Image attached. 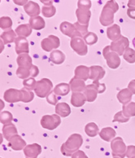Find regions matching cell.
Wrapping results in <instances>:
<instances>
[{
    "label": "cell",
    "instance_id": "ab89813d",
    "mask_svg": "<svg viewBox=\"0 0 135 158\" xmlns=\"http://www.w3.org/2000/svg\"><path fill=\"white\" fill-rule=\"evenodd\" d=\"M12 25V21L8 16H2L0 18V28L2 30H10Z\"/></svg>",
    "mask_w": 135,
    "mask_h": 158
},
{
    "label": "cell",
    "instance_id": "e0dca14e",
    "mask_svg": "<svg viewBox=\"0 0 135 158\" xmlns=\"http://www.w3.org/2000/svg\"><path fill=\"white\" fill-rule=\"evenodd\" d=\"M24 9H25V12L31 17L39 16V13H40V7H39V4L33 1L27 2V4L24 6Z\"/></svg>",
    "mask_w": 135,
    "mask_h": 158
},
{
    "label": "cell",
    "instance_id": "f6af8a7d",
    "mask_svg": "<svg viewBox=\"0 0 135 158\" xmlns=\"http://www.w3.org/2000/svg\"><path fill=\"white\" fill-rule=\"evenodd\" d=\"M74 25L77 31L81 34V35L82 37L85 36V35L88 33V25H81V24H79L78 22L76 23Z\"/></svg>",
    "mask_w": 135,
    "mask_h": 158
},
{
    "label": "cell",
    "instance_id": "db71d44e",
    "mask_svg": "<svg viewBox=\"0 0 135 158\" xmlns=\"http://www.w3.org/2000/svg\"><path fill=\"white\" fill-rule=\"evenodd\" d=\"M13 2H15L16 5H19V6H24V5L27 4L28 0H13Z\"/></svg>",
    "mask_w": 135,
    "mask_h": 158
},
{
    "label": "cell",
    "instance_id": "8992f818",
    "mask_svg": "<svg viewBox=\"0 0 135 158\" xmlns=\"http://www.w3.org/2000/svg\"><path fill=\"white\" fill-rule=\"evenodd\" d=\"M61 119L57 114L43 116L41 120V125L43 128L53 131L60 125Z\"/></svg>",
    "mask_w": 135,
    "mask_h": 158
},
{
    "label": "cell",
    "instance_id": "d590c367",
    "mask_svg": "<svg viewBox=\"0 0 135 158\" xmlns=\"http://www.w3.org/2000/svg\"><path fill=\"white\" fill-rule=\"evenodd\" d=\"M124 59L129 64H133L135 63V51L132 48H127L125 52L124 55Z\"/></svg>",
    "mask_w": 135,
    "mask_h": 158
},
{
    "label": "cell",
    "instance_id": "2e32d148",
    "mask_svg": "<svg viewBox=\"0 0 135 158\" xmlns=\"http://www.w3.org/2000/svg\"><path fill=\"white\" fill-rule=\"evenodd\" d=\"M76 15L77 16L79 24L82 25H89V21H90V15H91L90 10L78 8L76 11Z\"/></svg>",
    "mask_w": 135,
    "mask_h": 158
},
{
    "label": "cell",
    "instance_id": "ee69618b",
    "mask_svg": "<svg viewBox=\"0 0 135 158\" xmlns=\"http://www.w3.org/2000/svg\"><path fill=\"white\" fill-rule=\"evenodd\" d=\"M47 100L49 103L50 104H52V105H55L57 104V102L59 100V97H58L55 94L54 91H51L49 95L47 96Z\"/></svg>",
    "mask_w": 135,
    "mask_h": 158
},
{
    "label": "cell",
    "instance_id": "7402d4cb",
    "mask_svg": "<svg viewBox=\"0 0 135 158\" xmlns=\"http://www.w3.org/2000/svg\"><path fill=\"white\" fill-rule=\"evenodd\" d=\"M132 92L128 88L123 89L117 94V99L121 104L126 105L128 104L132 99Z\"/></svg>",
    "mask_w": 135,
    "mask_h": 158
},
{
    "label": "cell",
    "instance_id": "277c9868",
    "mask_svg": "<svg viewBox=\"0 0 135 158\" xmlns=\"http://www.w3.org/2000/svg\"><path fill=\"white\" fill-rule=\"evenodd\" d=\"M103 55L105 60H107V64L108 67L112 69H116L121 64V59L119 55L112 52L110 49V46H106L103 51Z\"/></svg>",
    "mask_w": 135,
    "mask_h": 158
},
{
    "label": "cell",
    "instance_id": "30bf717a",
    "mask_svg": "<svg viewBox=\"0 0 135 158\" xmlns=\"http://www.w3.org/2000/svg\"><path fill=\"white\" fill-rule=\"evenodd\" d=\"M60 31L66 36L70 38H74L77 36H81V34L77 30L74 25H72L70 23L64 21L60 25Z\"/></svg>",
    "mask_w": 135,
    "mask_h": 158
},
{
    "label": "cell",
    "instance_id": "91938a15",
    "mask_svg": "<svg viewBox=\"0 0 135 158\" xmlns=\"http://www.w3.org/2000/svg\"><path fill=\"white\" fill-rule=\"evenodd\" d=\"M2 135L0 134V144L2 143Z\"/></svg>",
    "mask_w": 135,
    "mask_h": 158
},
{
    "label": "cell",
    "instance_id": "cb8c5ba5",
    "mask_svg": "<svg viewBox=\"0 0 135 158\" xmlns=\"http://www.w3.org/2000/svg\"><path fill=\"white\" fill-rule=\"evenodd\" d=\"M50 60L55 64H61L65 60V55L63 52L59 50H55L51 53L50 56Z\"/></svg>",
    "mask_w": 135,
    "mask_h": 158
},
{
    "label": "cell",
    "instance_id": "4dcf8cb0",
    "mask_svg": "<svg viewBox=\"0 0 135 158\" xmlns=\"http://www.w3.org/2000/svg\"><path fill=\"white\" fill-rule=\"evenodd\" d=\"M0 39H2V42H3L4 44H8V43L15 42L16 39V35L15 34V32L10 29V30H7V31L3 32L0 35Z\"/></svg>",
    "mask_w": 135,
    "mask_h": 158
},
{
    "label": "cell",
    "instance_id": "9f6ffc18",
    "mask_svg": "<svg viewBox=\"0 0 135 158\" xmlns=\"http://www.w3.org/2000/svg\"><path fill=\"white\" fill-rule=\"evenodd\" d=\"M3 49H4V43L0 39V53L3 51Z\"/></svg>",
    "mask_w": 135,
    "mask_h": 158
},
{
    "label": "cell",
    "instance_id": "ffe728a7",
    "mask_svg": "<svg viewBox=\"0 0 135 158\" xmlns=\"http://www.w3.org/2000/svg\"><path fill=\"white\" fill-rule=\"evenodd\" d=\"M86 101V98L84 94L81 92H72L71 96V104L74 107L80 108L85 104Z\"/></svg>",
    "mask_w": 135,
    "mask_h": 158
},
{
    "label": "cell",
    "instance_id": "7c38bea8",
    "mask_svg": "<svg viewBox=\"0 0 135 158\" xmlns=\"http://www.w3.org/2000/svg\"><path fill=\"white\" fill-rule=\"evenodd\" d=\"M16 43V52L18 55L28 54L29 52V43L25 38L23 37H17L15 40Z\"/></svg>",
    "mask_w": 135,
    "mask_h": 158
},
{
    "label": "cell",
    "instance_id": "44dd1931",
    "mask_svg": "<svg viewBox=\"0 0 135 158\" xmlns=\"http://www.w3.org/2000/svg\"><path fill=\"white\" fill-rule=\"evenodd\" d=\"M90 68L85 65H79L75 69V77L86 81L88 78H90Z\"/></svg>",
    "mask_w": 135,
    "mask_h": 158
},
{
    "label": "cell",
    "instance_id": "3957f363",
    "mask_svg": "<svg viewBox=\"0 0 135 158\" xmlns=\"http://www.w3.org/2000/svg\"><path fill=\"white\" fill-rule=\"evenodd\" d=\"M52 87H53V84L51 80L47 78H43L37 81L34 91L39 97L44 98L47 97L51 92Z\"/></svg>",
    "mask_w": 135,
    "mask_h": 158
},
{
    "label": "cell",
    "instance_id": "816d5d0a",
    "mask_svg": "<svg viewBox=\"0 0 135 158\" xmlns=\"http://www.w3.org/2000/svg\"><path fill=\"white\" fill-rule=\"evenodd\" d=\"M127 14L128 16L132 19H135V7H129V8L127 11Z\"/></svg>",
    "mask_w": 135,
    "mask_h": 158
},
{
    "label": "cell",
    "instance_id": "11a10c76",
    "mask_svg": "<svg viewBox=\"0 0 135 158\" xmlns=\"http://www.w3.org/2000/svg\"><path fill=\"white\" fill-rule=\"evenodd\" d=\"M40 1L45 5H51L52 2V0H40Z\"/></svg>",
    "mask_w": 135,
    "mask_h": 158
},
{
    "label": "cell",
    "instance_id": "6da1fadb",
    "mask_svg": "<svg viewBox=\"0 0 135 158\" xmlns=\"http://www.w3.org/2000/svg\"><path fill=\"white\" fill-rule=\"evenodd\" d=\"M83 143L82 136L79 134H72L61 146V152L66 156H72L80 148Z\"/></svg>",
    "mask_w": 135,
    "mask_h": 158
},
{
    "label": "cell",
    "instance_id": "74e56055",
    "mask_svg": "<svg viewBox=\"0 0 135 158\" xmlns=\"http://www.w3.org/2000/svg\"><path fill=\"white\" fill-rule=\"evenodd\" d=\"M16 75L21 79H27L28 77H30V68L19 67L16 70Z\"/></svg>",
    "mask_w": 135,
    "mask_h": 158
},
{
    "label": "cell",
    "instance_id": "7bdbcfd3",
    "mask_svg": "<svg viewBox=\"0 0 135 158\" xmlns=\"http://www.w3.org/2000/svg\"><path fill=\"white\" fill-rule=\"evenodd\" d=\"M129 118L125 117L122 111L118 112V113L114 116V118H113V122H121V123H123V122H129Z\"/></svg>",
    "mask_w": 135,
    "mask_h": 158
},
{
    "label": "cell",
    "instance_id": "4fadbf2b",
    "mask_svg": "<svg viewBox=\"0 0 135 158\" xmlns=\"http://www.w3.org/2000/svg\"><path fill=\"white\" fill-rule=\"evenodd\" d=\"M42 152V148L39 144L33 143L27 145L24 148V152L26 158H37Z\"/></svg>",
    "mask_w": 135,
    "mask_h": 158
},
{
    "label": "cell",
    "instance_id": "94428289",
    "mask_svg": "<svg viewBox=\"0 0 135 158\" xmlns=\"http://www.w3.org/2000/svg\"><path fill=\"white\" fill-rule=\"evenodd\" d=\"M132 42H133V48H134V49H135V38H134V39H133V41H132Z\"/></svg>",
    "mask_w": 135,
    "mask_h": 158
},
{
    "label": "cell",
    "instance_id": "9c48e42d",
    "mask_svg": "<svg viewBox=\"0 0 135 158\" xmlns=\"http://www.w3.org/2000/svg\"><path fill=\"white\" fill-rule=\"evenodd\" d=\"M60 45V42L58 37L50 35L48 38L44 39L41 43V47L46 52H51L53 49H56Z\"/></svg>",
    "mask_w": 135,
    "mask_h": 158
},
{
    "label": "cell",
    "instance_id": "bcb514c9",
    "mask_svg": "<svg viewBox=\"0 0 135 158\" xmlns=\"http://www.w3.org/2000/svg\"><path fill=\"white\" fill-rule=\"evenodd\" d=\"M90 7H91V2L90 0H79L78 1V7L81 9L89 10Z\"/></svg>",
    "mask_w": 135,
    "mask_h": 158
},
{
    "label": "cell",
    "instance_id": "f1b7e54d",
    "mask_svg": "<svg viewBox=\"0 0 135 158\" xmlns=\"http://www.w3.org/2000/svg\"><path fill=\"white\" fill-rule=\"evenodd\" d=\"M70 90V85L68 83H59L58 84L54 89L55 94L58 96H65L69 93Z\"/></svg>",
    "mask_w": 135,
    "mask_h": 158
},
{
    "label": "cell",
    "instance_id": "1f68e13d",
    "mask_svg": "<svg viewBox=\"0 0 135 158\" xmlns=\"http://www.w3.org/2000/svg\"><path fill=\"white\" fill-rule=\"evenodd\" d=\"M31 26L29 25H20L16 29V33L19 37H23V38H27L32 34Z\"/></svg>",
    "mask_w": 135,
    "mask_h": 158
},
{
    "label": "cell",
    "instance_id": "52a82bcc",
    "mask_svg": "<svg viewBox=\"0 0 135 158\" xmlns=\"http://www.w3.org/2000/svg\"><path fill=\"white\" fill-rule=\"evenodd\" d=\"M112 154L114 156H119L120 158H124L126 155V148L124 141L121 137L115 138L111 143Z\"/></svg>",
    "mask_w": 135,
    "mask_h": 158
},
{
    "label": "cell",
    "instance_id": "681fc988",
    "mask_svg": "<svg viewBox=\"0 0 135 158\" xmlns=\"http://www.w3.org/2000/svg\"><path fill=\"white\" fill-rule=\"evenodd\" d=\"M39 73V68L37 67L36 65H33L31 66V68H30V77H37Z\"/></svg>",
    "mask_w": 135,
    "mask_h": 158
},
{
    "label": "cell",
    "instance_id": "484cf974",
    "mask_svg": "<svg viewBox=\"0 0 135 158\" xmlns=\"http://www.w3.org/2000/svg\"><path fill=\"white\" fill-rule=\"evenodd\" d=\"M116 131L112 127H106V128L102 129V131L99 132V135L104 141L109 142L112 139L115 138Z\"/></svg>",
    "mask_w": 135,
    "mask_h": 158
},
{
    "label": "cell",
    "instance_id": "d6a6232c",
    "mask_svg": "<svg viewBox=\"0 0 135 158\" xmlns=\"http://www.w3.org/2000/svg\"><path fill=\"white\" fill-rule=\"evenodd\" d=\"M85 131H86V135L90 137H95L98 134H99V127L95 122L88 123L85 127Z\"/></svg>",
    "mask_w": 135,
    "mask_h": 158
},
{
    "label": "cell",
    "instance_id": "ba28073f",
    "mask_svg": "<svg viewBox=\"0 0 135 158\" xmlns=\"http://www.w3.org/2000/svg\"><path fill=\"white\" fill-rule=\"evenodd\" d=\"M129 39L125 37L121 36L119 40L112 43L110 45V49L112 52L117 53L119 56H121V55H124L125 50L129 48Z\"/></svg>",
    "mask_w": 135,
    "mask_h": 158
},
{
    "label": "cell",
    "instance_id": "680465c9",
    "mask_svg": "<svg viewBox=\"0 0 135 158\" xmlns=\"http://www.w3.org/2000/svg\"><path fill=\"white\" fill-rule=\"evenodd\" d=\"M128 5L130 7V6H135V0H129V2Z\"/></svg>",
    "mask_w": 135,
    "mask_h": 158
},
{
    "label": "cell",
    "instance_id": "5b68a950",
    "mask_svg": "<svg viewBox=\"0 0 135 158\" xmlns=\"http://www.w3.org/2000/svg\"><path fill=\"white\" fill-rule=\"evenodd\" d=\"M70 46L76 53L79 56H86L88 52L87 44L82 36H77L72 38L70 42Z\"/></svg>",
    "mask_w": 135,
    "mask_h": 158
},
{
    "label": "cell",
    "instance_id": "f5cc1de1",
    "mask_svg": "<svg viewBox=\"0 0 135 158\" xmlns=\"http://www.w3.org/2000/svg\"><path fill=\"white\" fill-rule=\"evenodd\" d=\"M128 89L130 90L132 94H134L135 95V79L132 80V81L129 82L128 86Z\"/></svg>",
    "mask_w": 135,
    "mask_h": 158
},
{
    "label": "cell",
    "instance_id": "83f0119b",
    "mask_svg": "<svg viewBox=\"0 0 135 158\" xmlns=\"http://www.w3.org/2000/svg\"><path fill=\"white\" fill-rule=\"evenodd\" d=\"M29 25L32 29L36 30H43L45 27V21L41 16H35L29 19Z\"/></svg>",
    "mask_w": 135,
    "mask_h": 158
},
{
    "label": "cell",
    "instance_id": "6125c7cd",
    "mask_svg": "<svg viewBox=\"0 0 135 158\" xmlns=\"http://www.w3.org/2000/svg\"><path fill=\"white\" fill-rule=\"evenodd\" d=\"M114 158H120V157H114Z\"/></svg>",
    "mask_w": 135,
    "mask_h": 158
},
{
    "label": "cell",
    "instance_id": "f907efd6",
    "mask_svg": "<svg viewBox=\"0 0 135 158\" xmlns=\"http://www.w3.org/2000/svg\"><path fill=\"white\" fill-rule=\"evenodd\" d=\"M72 158H88L83 151H77L72 155Z\"/></svg>",
    "mask_w": 135,
    "mask_h": 158
},
{
    "label": "cell",
    "instance_id": "ac0fdd59",
    "mask_svg": "<svg viewBox=\"0 0 135 158\" xmlns=\"http://www.w3.org/2000/svg\"><path fill=\"white\" fill-rule=\"evenodd\" d=\"M107 36L110 40L112 42L119 40L121 38V28L119 25H113L107 30Z\"/></svg>",
    "mask_w": 135,
    "mask_h": 158
},
{
    "label": "cell",
    "instance_id": "9a60e30c",
    "mask_svg": "<svg viewBox=\"0 0 135 158\" xmlns=\"http://www.w3.org/2000/svg\"><path fill=\"white\" fill-rule=\"evenodd\" d=\"M90 79L93 81H99L105 75V70L101 66L93 65L90 68Z\"/></svg>",
    "mask_w": 135,
    "mask_h": 158
},
{
    "label": "cell",
    "instance_id": "603a6c76",
    "mask_svg": "<svg viewBox=\"0 0 135 158\" xmlns=\"http://www.w3.org/2000/svg\"><path fill=\"white\" fill-rule=\"evenodd\" d=\"M55 113L57 115L60 116L62 118H66L70 115L71 109L67 103H59L55 106Z\"/></svg>",
    "mask_w": 135,
    "mask_h": 158
},
{
    "label": "cell",
    "instance_id": "be15d7a7",
    "mask_svg": "<svg viewBox=\"0 0 135 158\" xmlns=\"http://www.w3.org/2000/svg\"><path fill=\"white\" fill-rule=\"evenodd\" d=\"M0 2H1V0H0Z\"/></svg>",
    "mask_w": 135,
    "mask_h": 158
},
{
    "label": "cell",
    "instance_id": "d4e9b609",
    "mask_svg": "<svg viewBox=\"0 0 135 158\" xmlns=\"http://www.w3.org/2000/svg\"><path fill=\"white\" fill-rule=\"evenodd\" d=\"M99 93L95 89V86L94 84H90L86 86V90H84V95L86 96V100L88 102H94L96 99L97 95Z\"/></svg>",
    "mask_w": 135,
    "mask_h": 158
},
{
    "label": "cell",
    "instance_id": "7dc6e473",
    "mask_svg": "<svg viewBox=\"0 0 135 158\" xmlns=\"http://www.w3.org/2000/svg\"><path fill=\"white\" fill-rule=\"evenodd\" d=\"M93 84L95 85V89H96L99 94L104 93V91H105V90H106V86H105V84L100 83L99 81H93Z\"/></svg>",
    "mask_w": 135,
    "mask_h": 158
},
{
    "label": "cell",
    "instance_id": "8d00e7d4",
    "mask_svg": "<svg viewBox=\"0 0 135 158\" xmlns=\"http://www.w3.org/2000/svg\"><path fill=\"white\" fill-rule=\"evenodd\" d=\"M84 40L86 42L87 45H94L98 42V37L95 33L92 32H89L83 37Z\"/></svg>",
    "mask_w": 135,
    "mask_h": 158
},
{
    "label": "cell",
    "instance_id": "8fae6325",
    "mask_svg": "<svg viewBox=\"0 0 135 158\" xmlns=\"http://www.w3.org/2000/svg\"><path fill=\"white\" fill-rule=\"evenodd\" d=\"M4 99L8 103H16L22 100V94L20 90L9 89L5 91Z\"/></svg>",
    "mask_w": 135,
    "mask_h": 158
},
{
    "label": "cell",
    "instance_id": "d6986e66",
    "mask_svg": "<svg viewBox=\"0 0 135 158\" xmlns=\"http://www.w3.org/2000/svg\"><path fill=\"white\" fill-rule=\"evenodd\" d=\"M8 141L10 142V146L14 150H21V149L26 147L25 141L18 135L12 136Z\"/></svg>",
    "mask_w": 135,
    "mask_h": 158
},
{
    "label": "cell",
    "instance_id": "4316f807",
    "mask_svg": "<svg viewBox=\"0 0 135 158\" xmlns=\"http://www.w3.org/2000/svg\"><path fill=\"white\" fill-rule=\"evenodd\" d=\"M16 62L19 67H24V68H31L32 59L28 54H20L19 55Z\"/></svg>",
    "mask_w": 135,
    "mask_h": 158
},
{
    "label": "cell",
    "instance_id": "e7e4bbea",
    "mask_svg": "<svg viewBox=\"0 0 135 158\" xmlns=\"http://www.w3.org/2000/svg\"><path fill=\"white\" fill-rule=\"evenodd\" d=\"M133 158H135V157H133Z\"/></svg>",
    "mask_w": 135,
    "mask_h": 158
},
{
    "label": "cell",
    "instance_id": "c3c4849f",
    "mask_svg": "<svg viewBox=\"0 0 135 158\" xmlns=\"http://www.w3.org/2000/svg\"><path fill=\"white\" fill-rule=\"evenodd\" d=\"M126 156L129 158L135 157V146L129 145L126 149Z\"/></svg>",
    "mask_w": 135,
    "mask_h": 158
},
{
    "label": "cell",
    "instance_id": "b9f144b4",
    "mask_svg": "<svg viewBox=\"0 0 135 158\" xmlns=\"http://www.w3.org/2000/svg\"><path fill=\"white\" fill-rule=\"evenodd\" d=\"M37 81H35V79L34 77H30V78L25 79V81H23V85L25 86V88L28 89V90H34L35 86H36Z\"/></svg>",
    "mask_w": 135,
    "mask_h": 158
},
{
    "label": "cell",
    "instance_id": "e575fe53",
    "mask_svg": "<svg viewBox=\"0 0 135 158\" xmlns=\"http://www.w3.org/2000/svg\"><path fill=\"white\" fill-rule=\"evenodd\" d=\"M20 91H21V94H22V100H21L22 102L29 103V102H31L34 99V93L32 92L30 90H28V89L24 87V88L20 90Z\"/></svg>",
    "mask_w": 135,
    "mask_h": 158
},
{
    "label": "cell",
    "instance_id": "f546056e",
    "mask_svg": "<svg viewBox=\"0 0 135 158\" xmlns=\"http://www.w3.org/2000/svg\"><path fill=\"white\" fill-rule=\"evenodd\" d=\"M2 132H3L4 138L7 140H9L12 136L17 135V130H16V127L11 123L5 125L2 128Z\"/></svg>",
    "mask_w": 135,
    "mask_h": 158
},
{
    "label": "cell",
    "instance_id": "f35d334b",
    "mask_svg": "<svg viewBox=\"0 0 135 158\" xmlns=\"http://www.w3.org/2000/svg\"><path fill=\"white\" fill-rule=\"evenodd\" d=\"M43 16L46 17H52L55 13V7L52 5H45L42 10Z\"/></svg>",
    "mask_w": 135,
    "mask_h": 158
},
{
    "label": "cell",
    "instance_id": "60d3db41",
    "mask_svg": "<svg viewBox=\"0 0 135 158\" xmlns=\"http://www.w3.org/2000/svg\"><path fill=\"white\" fill-rule=\"evenodd\" d=\"M11 120H12V115L9 112L4 111V112H2L0 113V122H2V124H10Z\"/></svg>",
    "mask_w": 135,
    "mask_h": 158
},
{
    "label": "cell",
    "instance_id": "6f0895ef",
    "mask_svg": "<svg viewBox=\"0 0 135 158\" xmlns=\"http://www.w3.org/2000/svg\"><path fill=\"white\" fill-rule=\"evenodd\" d=\"M4 108V103L2 102V100L0 99V112L2 110V109Z\"/></svg>",
    "mask_w": 135,
    "mask_h": 158
},
{
    "label": "cell",
    "instance_id": "7a4b0ae2",
    "mask_svg": "<svg viewBox=\"0 0 135 158\" xmlns=\"http://www.w3.org/2000/svg\"><path fill=\"white\" fill-rule=\"evenodd\" d=\"M118 10V5L114 0H111L108 2L105 7H104L100 16V23L104 26H108L112 25L114 21V13Z\"/></svg>",
    "mask_w": 135,
    "mask_h": 158
},
{
    "label": "cell",
    "instance_id": "5bb4252c",
    "mask_svg": "<svg viewBox=\"0 0 135 158\" xmlns=\"http://www.w3.org/2000/svg\"><path fill=\"white\" fill-rule=\"evenodd\" d=\"M69 85L72 92H81V91H84L86 88L85 81L76 77L71 79Z\"/></svg>",
    "mask_w": 135,
    "mask_h": 158
},
{
    "label": "cell",
    "instance_id": "836d02e7",
    "mask_svg": "<svg viewBox=\"0 0 135 158\" xmlns=\"http://www.w3.org/2000/svg\"><path fill=\"white\" fill-rule=\"evenodd\" d=\"M123 114L126 118H130L131 117H134L135 116V103L130 102L128 104L124 105L123 107Z\"/></svg>",
    "mask_w": 135,
    "mask_h": 158
}]
</instances>
